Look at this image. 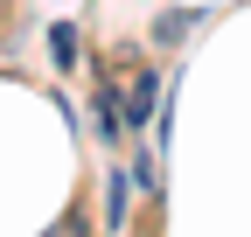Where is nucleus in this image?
Masks as SVG:
<instances>
[{"label": "nucleus", "instance_id": "obj_6", "mask_svg": "<svg viewBox=\"0 0 251 237\" xmlns=\"http://www.w3.org/2000/svg\"><path fill=\"white\" fill-rule=\"evenodd\" d=\"M49 237H84V216H63V223H56Z\"/></svg>", "mask_w": 251, "mask_h": 237}, {"label": "nucleus", "instance_id": "obj_2", "mask_svg": "<svg viewBox=\"0 0 251 237\" xmlns=\"http://www.w3.org/2000/svg\"><path fill=\"white\" fill-rule=\"evenodd\" d=\"M91 118H98V133H105V140H119V133H126V112L112 105V91H105L98 105H91Z\"/></svg>", "mask_w": 251, "mask_h": 237}, {"label": "nucleus", "instance_id": "obj_3", "mask_svg": "<svg viewBox=\"0 0 251 237\" xmlns=\"http://www.w3.org/2000/svg\"><path fill=\"white\" fill-rule=\"evenodd\" d=\"M196 21H202V14H161V21H153V42H181Z\"/></svg>", "mask_w": 251, "mask_h": 237}, {"label": "nucleus", "instance_id": "obj_4", "mask_svg": "<svg viewBox=\"0 0 251 237\" xmlns=\"http://www.w3.org/2000/svg\"><path fill=\"white\" fill-rule=\"evenodd\" d=\"M49 56H56V63H77V35H70V21L49 28Z\"/></svg>", "mask_w": 251, "mask_h": 237}, {"label": "nucleus", "instance_id": "obj_5", "mask_svg": "<svg viewBox=\"0 0 251 237\" xmlns=\"http://www.w3.org/2000/svg\"><path fill=\"white\" fill-rule=\"evenodd\" d=\"M105 210H112V223H126V174L105 182Z\"/></svg>", "mask_w": 251, "mask_h": 237}, {"label": "nucleus", "instance_id": "obj_1", "mask_svg": "<svg viewBox=\"0 0 251 237\" xmlns=\"http://www.w3.org/2000/svg\"><path fill=\"white\" fill-rule=\"evenodd\" d=\"M153 84H161V77L133 70V77H126V98H119V112H126V118H147V112H153Z\"/></svg>", "mask_w": 251, "mask_h": 237}]
</instances>
